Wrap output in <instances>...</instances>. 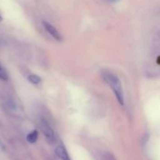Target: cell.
Masks as SVG:
<instances>
[{
	"mask_svg": "<svg viewBox=\"0 0 160 160\" xmlns=\"http://www.w3.org/2000/svg\"><path fill=\"white\" fill-rule=\"evenodd\" d=\"M105 160H116V159L112 154L108 153V154H106V156H105Z\"/></svg>",
	"mask_w": 160,
	"mask_h": 160,
	"instance_id": "cell-8",
	"label": "cell"
},
{
	"mask_svg": "<svg viewBox=\"0 0 160 160\" xmlns=\"http://www.w3.org/2000/svg\"><path fill=\"white\" fill-rule=\"evenodd\" d=\"M104 79L113 91L119 103L121 106L124 105V95H123L122 84L120 79L116 75L111 73H104Z\"/></svg>",
	"mask_w": 160,
	"mask_h": 160,
	"instance_id": "cell-1",
	"label": "cell"
},
{
	"mask_svg": "<svg viewBox=\"0 0 160 160\" xmlns=\"http://www.w3.org/2000/svg\"><path fill=\"white\" fill-rule=\"evenodd\" d=\"M56 154L57 155V156L59 159H61L62 160H70L68 152H67L65 146L62 144H60V145H59L56 147Z\"/></svg>",
	"mask_w": 160,
	"mask_h": 160,
	"instance_id": "cell-4",
	"label": "cell"
},
{
	"mask_svg": "<svg viewBox=\"0 0 160 160\" xmlns=\"http://www.w3.org/2000/svg\"><path fill=\"white\" fill-rule=\"evenodd\" d=\"M1 21H2V17L0 16V22H1Z\"/></svg>",
	"mask_w": 160,
	"mask_h": 160,
	"instance_id": "cell-11",
	"label": "cell"
},
{
	"mask_svg": "<svg viewBox=\"0 0 160 160\" xmlns=\"http://www.w3.org/2000/svg\"><path fill=\"white\" fill-rule=\"evenodd\" d=\"M159 59H160V57H159V56H158V57H157V60H156V62H157V64H158V65H159V64H160Z\"/></svg>",
	"mask_w": 160,
	"mask_h": 160,
	"instance_id": "cell-10",
	"label": "cell"
},
{
	"mask_svg": "<svg viewBox=\"0 0 160 160\" xmlns=\"http://www.w3.org/2000/svg\"><path fill=\"white\" fill-rule=\"evenodd\" d=\"M105 1L108 2H110V3H116V2H118L120 0H105Z\"/></svg>",
	"mask_w": 160,
	"mask_h": 160,
	"instance_id": "cell-9",
	"label": "cell"
},
{
	"mask_svg": "<svg viewBox=\"0 0 160 160\" xmlns=\"http://www.w3.org/2000/svg\"><path fill=\"white\" fill-rule=\"evenodd\" d=\"M38 133L37 131H33L32 132H31L30 134H28L27 136V140L29 143H35L38 140Z\"/></svg>",
	"mask_w": 160,
	"mask_h": 160,
	"instance_id": "cell-5",
	"label": "cell"
},
{
	"mask_svg": "<svg viewBox=\"0 0 160 160\" xmlns=\"http://www.w3.org/2000/svg\"><path fill=\"white\" fill-rule=\"evenodd\" d=\"M28 81L31 83H32L33 84H38L42 81V79L38 76H37V75L31 74L28 76Z\"/></svg>",
	"mask_w": 160,
	"mask_h": 160,
	"instance_id": "cell-6",
	"label": "cell"
},
{
	"mask_svg": "<svg viewBox=\"0 0 160 160\" xmlns=\"http://www.w3.org/2000/svg\"><path fill=\"white\" fill-rule=\"evenodd\" d=\"M43 26L45 28V29L46 30L47 32H48L50 34V35L52 36V38H54L56 41H61L62 40V37H61L60 34L58 32L57 30L56 29V28L52 26V25L50 24L48 22H43Z\"/></svg>",
	"mask_w": 160,
	"mask_h": 160,
	"instance_id": "cell-3",
	"label": "cell"
},
{
	"mask_svg": "<svg viewBox=\"0 0 160 160\" xmlns=\"http://www.w3.org/2000/svg\"><path fill=\"white\" fill-rule=\"evenodd\" d=\"M0 79L2 80V81H7L8 80L7 72L1 64H0Z\"/></svg>",
	"mask_w": 160,
	"mask_h": 160,
	"instance_id": "cell-7",
	"label": "cell"
},
{
	"mask_svg": "<svg viewBox=\"0 0 160 160\" xmlns=\"http://www.w3.org/2000/svg\"><path fill=\"white\" fill-rule=\"evenodd\" d=\"M41 128H42V132H43L47 142L50 144L54 143L55 140H56V138H55V134L53 132L52 128L50 127V125L48 124V123L46 120H42V122H41Z\"/></svg>",
	"mask_w": 160,
	"mask_h": 160,
	"instance_id": "cell-2",
	"label": "cell"
}]
</instances>
